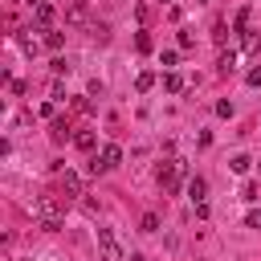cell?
<instances>
[{"label":"cell","instance_id":"6da1fadb","mask_svg":"<svg viewBox=\"0 0 261 261\" xmlns=\"http://www.w3.org/2000/svg\"><path fill=\"white\" fill-rule=\"evenodd\" d=\"M33 216L41 220L45 232H57V228H61V196H37Z\"/></svg>","mask_w":261,"mask_h":261},{"label":"cell","instance_id":"7a4b0ae2","mask_svg":"<svg viewBox=\"0 0 261 261\" xmlns=\"http://www.w3.org/2000/svg\"><path fill=\"white\" fill-rule=\"evenodd\" d=\"M118 163H122V147H118V143H106V147L90 159V171L98 175V171H110V167H118Z\"/></svg>","mask_w":261,"mask_h":261},{"label":"cell","instance_id":"3957f363","mask_svg":"<svg viewBox=\"0 0 261 261\" xmlns=\"http://www.w3.org/2000/svg\"><path fill=\"white\" fill-rule=\"evenodd\" d=\"M98 253H102V261H122V245L110 228H98Z\"/></svg>","mask_w":261,"mask_h":261},{"label":"cell","instance_id":"277c9868","mask_svg":"<svg viewBox=\"0 0 261 261\" xmlns=\"http://www.w3.org/2000/svg\"><path fill=\"white\" fill-rule=\"evenodd\" d=\"M179 179H184V163H179V159H171V163L159 167V184H163V192H179Z\"/></svg>","mask_w":261,"mask_h":261},{"label":"cell","instance_id":"5b68a950","mask_svg":"<svg viewBox=\"0 0 261 261\" xmlns=\"http://www.w3.org/2000/svg\"><path fill=\"white\" fill-rule=\"evenodd\" d=\"M61 196H65V200L82 196V175H77V171H61Z\"/></svg>","mask_w":261,"mask_h":261},{"label":"cell","instance_id":"8992f818","mask_svg":"<svg viewBox=\"0 0 261 261\" xmlns=\"http://www.w3.org/2000/svg\"><path fill=\"white\" fill-rule=\"evenodd\" d=\"M188 196H192V204H208L204 196H208V184L200 179V175H188Z\"/></svg>","mask_w":261,"mask_h":261},{"label":"cell","instance_id":"52a82bcc","mask_svg":"<svg viewBox=\"0 0 261 261\" xmlns=\"http://www.w3.org/2000/svg\"><path fill=\"white\" fill-rule=\"evenodd\" d=\"M33 20L49 33V24H53V4H37V8H33Z\"/></svg>","mask_w":261,"mask_h":261},{"label":"cell","instance_id":"ba28073f","mask_svg":"<svg viewBox=\"0 0 261 261\" xmlns=\"http://www.w3.org/2000/svg\"><path fill=\"white\" fill-rule=\"evenodd\" d=\"M49 139H53V143H65V139H69V122H65V118H53V130H49Z\"/></svg>","mask_w":261,"mask_h":261},{"label":"cell","instance_id":"9c48e42d","mask_svg":"<svg viewBox=\"0 0 261 261\" xmlns=\"http://www.w3.org/2000/svg\"><path fill=\"white\" fill-rule=\"evenodd\" d=\"M163 90H167V94H179V90H184V77H179V73H163Z\"/></svg>","mask_w":261,"mask_h":261},{"label":"cell","instance_id":"30bf717a","mask_svg":"<svg viewBox=\"0 0 261 261\" xmlns=\"http://www.w3.org/2000/svg\"><path fill=\"white\" fill-rule=\"evenodd\" d=\"M228 167H232L237 175H245V171L253 167V159H249V155H232V159H228Z\"/></svg>","mask_w":261,"mask_h":261},{"label":"cell","instance_id":"8fae6325","mask_svg":"<svg viewBox=\"0 0 261 261\" xmlns=\"http://www.w3.org/2000/svg\"><path fill=\"white\" fill-rule=\"evenodd\" d=\"M61 45H65V37L49 29V33H45V49H53V53H61Z\"/></svg>","mask_w":261,"mask_h":261},{"label":"cell","instance_id":"7c38bea8","mask_svg":"<svg viewBox=\"0 0 261 261\" xmlns=\"http://www.w3.org/2000/svg\"><path fill=\"white\" fill-rule=\"evenodd\" d=\"M135 49H139V53H151V49H155L151 33H135Z\"/></svg>","mask_w":261,"mask_h":261},{"label":"cell","instance_id":"4fadbf2b","mask_svg":"<svg viewBox=\"0 0 261 261\" xmlns=\"http://www.w3.org/2000/svg\"><path fill=\"white\" fill-rule=\"evenodd\" d=\"M216 65H220V73H232V69H237V53H232V49H228V53H220V61H216Z\"/></svg>","mask_w":261,"mask_h":261},{"label":"cell","instance_id":"5bb4252c","mask_svg":"<svg viewBox=\"0 0 261 261\" xmlns=\"http://www.w3.org/2000/svg\"><path fill=\"white\" fill-rule=\"evenodd\" d=\"M151 86H155V73H147V69H143V73L135 77V90H139V94H147Z\"/></svg>","mask_w":261,"mask_h":261},{"label":"cell","instance_id":"9a60e30c","mask_svg":"<svg viewBox=\"0 0 261 261\" xmlns=\"http://www.w3.org/2000/svg\"><path fill=\"white\" fill-rule=\"evenodd\" d=\"M73 147H82V151H94V135H90V130H77V135H73Z\"/></svg>","mask_w":261,"mask_h":261},{"label":"cell","instance_id":"2e32d148","mask_svg":"<svg viewBox=\"0 0 261 261\" xmlns=\"http://www.w3.org/2000/svg\"><path fill=\"white\" fill-rule=\"evenodd\" d=\"M245 53H261V33H245Z\"/></svg>","mask_w":261,"mask_h":261},{"label":"cell","instance_id":"e0dca14e","mask_svg":"<svg viewBox=\"0 0 261 261\" xmlns=\"http://www.w3.org/2000/svg\"><path fill=\"white\" fill-rule=\"evenodd\" d=\"M232 33H249V8H241V12H237V20H232Z\"/></svg>","mask_w":261,"mask_h":261},{"label":"cell","instance_id":"ac0fdd59","mask_svg":"<svg viewBox=\"0 0 261 261\" xmlns=\"http://www.w3.org/2000/svg\"><path fill=\"white\" fill-rule=\"evenodd\" d=\"M139 228H143V232H159V216H155V212H147V216H143V224H139Z\"/></svg>","mask_w":261,"mask_h":261},{"label":"cell","instance_id":"d6986e66","mask_svg":"<svg viewBox=\"0 0 261 261\" xmlns=\"http://www.w3.org/2000/svg\"><path fill=\"white\" fill-rule=\"evenodd\" d=\"M216 114H220V118H232V102L220 98V102H216Z\"/></svg>","mask_w":261,"mask_h":261},{"label":"cell","instance_id":"ffe728a7","mask_svg":"<svg viewBox=\"0 0 261 261\" xmlns=\"http://www.w3.org/2000/svg\"><path fill=\"white\" fill-rule=\"evenodd\" d=\"M245 224H249V228H261V208H253V212H245Z\"/></svg>","mask_w":261,"mask_h":261},{"label":"cell","instance_id":"44dd1931","mask_svg":"<svg viewBox=\"0 0 261 261\" xmlns=\"http://www.w3.org/2000/svg\"><path fill=\"white\" fill-rule=\"evenodd\" d=\"M245 82H249V86H261V65H253V69L245 73Z\"/></svg>","mask_w":261,"mask_h":261},{"label":"cell","instance_id":"7402d4cb","mask_svg":"<svg viewBox=\"0 0 261 261\" xmlns=\"http://www.w3.org/2000/svg\"><path fill=\"white\" fill-rule=\"evenodd\" d=\"M130 261H147V257H143V253H130Z\"/></svg>","mask_w":261,"mask_h":261},{"label":"cell","instance_id":"603a6c76","mask_svg":"<svg viewBox=\"0 0 261 261\" xmlns=\"http://www.w3.org/2000/svg\"><path fill=\"white\" fill-rule=\"evenodd\" d=\"M24 4H33V8H37V4H45V0H24Z\"/></svg>","mask_w":261,"mask_h":261},{"label":"cell","instance_id":"cb8c5ba5","mask_svg":"<svg viewBox=\"0 0 261 261\" xmlns=\"http://www.w3.org/2000/svg\"><path fill=\"white\" fill-rule=\"evenodd\" d=\"M163 4H171V0H163Z\"/></svg>","mask_w":261,"mask_h":261}]
</instances>
